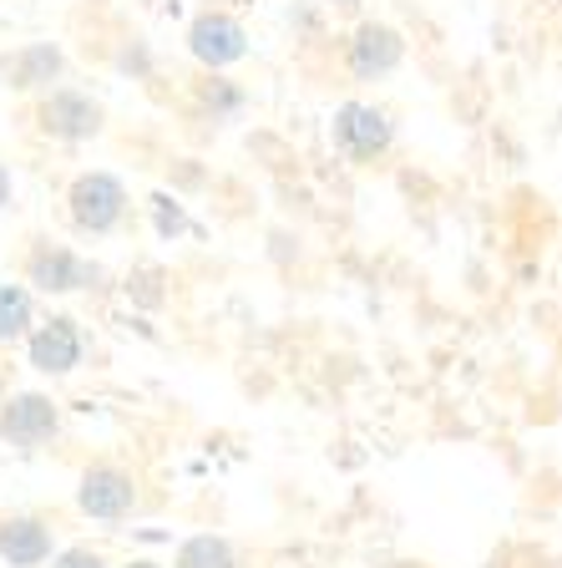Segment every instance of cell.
I'll return each mask as SVG.
<instances>
[{
	"label": "cell",
	"instance_id": "14",
	"mask_svg": "<svg viewBox=\"0 0 562 568\" xmlns=\"http://www.w3.org/2000/svg\"><path fill=\"white\" fill-rule=\"evenodd\" d=\"M51 568H106V564L92 554V548H67V554H61Z\"/></svg>",
	"mask_w": 562,
	"mask_h": 568
},
{
	"label": "cell",
	"instance_id": "8",
	"mask_svg": "<svg viewBox=\"0 0 562 568\" xmlns=\"http://www.w3.org/2000/svg\"><path fill=\"white\" fill-rule=\"evenodd\" d=\"M335 138H340V148L345 153H355V158H375L380 148L390 142V122L375 112V106H345L340 112V122H335Z\"/></svg>",
	"mask_w": 562,
	"mask_h": 568
},
{
	"label": "cell",
	"instance_id": "6",
	"mask_svg": "<svg viewBox=\"0 0 562 568\" xmlns=\"http://www.w3.org/2000/svg\"><path fill=\"white\" fill-rule=\"evenodd\" d=\"M41 128H47L51 138L82 142L102 128V112H96V102L82 97V92H51L47 106H41Z\"/></svg>",
	"mask_w": 562,
	"mask_h": 568
},
{
	"label": "cell",
	"instance_id": "4",
	"mask_svg": "<svg viewBox=\"0 0 562 568\" xmlns=\"http://www.w3.org/2000/svg\"><path fill=\"white\" fill-rule=\"evenodd\" d=\"M82 361V335H76V320L57 315L47 325L31 331V366L47 371V376H67L71 366Z\"/></svg>",
	"mask_w": 562,
	"mask_h": 568
},
{
	"label": "cell",
	"instance_id": "17",
	"mask_svg": "<svg viewBox=\"0 0 562 568\" xmlns=\"http://www.w3.org/2000/svg\"><path fill=\"white\" fill-rule=\"evenodd\" d=\"M0 390H6V386H0ZM0 402H6V396H0Z\"/></svg>",
	"mask_w": 562,
	"mask_h": 568
},
{
	"label": "cell",
	"instance_id": "10",
	"mask_svg": "<svg viewBox=\"0 0 562 568\" xmlns=\"http://www.w3.org/2000/svg\"><path fill=\"white\" fill-rule=\"evenodd\" d=\"M57 71H61V51L47 47V41H35V47H21L16 57H6L11 87H41V82H51Z\"/></svg>",
	"mask_w": 562,
	"mask_h": 568
},
{
	"label": "cell",
	"instance_id": "16",
	"mask_svg": "<svg viewBox=\"0 0 562 568\" xmlns=\"http://www.w3.org/2000/svg\"><path fill=\"white\" fill-rule=\"evenodd\" d=\"M127 568H157V564H127Z\"/></svg>",
	"mask_w": 562,
	"mask_h": 568
},
{
	"label": "cell",
	"instance_id": "7",
	"mask_svg": "<svg viewBox=\"0 0 562 568\" xmlns=\"http://www.w3.org/2000/svg\"><path fill=\"white\" fill-rule=\"evenodd\" d=\"M0 558L11 568H41L51 558V528L41 518H6L0 523Z\"/></svg>",
	"mask_w": 562,
	"mask_h": 568
},
{
	"label": "cell",
	"instance_id": "5",
	"mask_svg": "<svg viewBox=\"0 0 562 568\" xmlns=\"http://www.w3.org/2000/svg\"><path fill=\"white\" fill-rule=\"evenodd\" d=\"M92 280H96L92 264L76 260V254L61 244H41L31 254V284L47 290V295H67V290H82V284H92Z\"/></svg>",
	"mask_w": 562,
	"mask_h": 568
},
{
	"label": "cell",
	"instance_id": "12",
	"mask_svg": "<svg viewBox=\"0 0 562 568\" xmlns=\"http://www.w3.org/2000/svg\"><path fill=\"white\" fill-rule=\"evenodd\" d=\"M31 331V295L21 284H0V345L21 341Z\"/></svg>",
	"mask_w": 562,
	"mask_h": 568
},
{
	"label": "cell",
	"instance_id": "2",
	"mask_svg": "<svg viewBox=\"0 0 562 568\" xmlns=\"http://www.w3.org/2000/svg\"><path fill=\"white\" fill-rule=\"evenodd\" d=\"M0 437L11 442V447H41V442L57 437V406H51V396L21 390L11 402H0Z\"/></svg>",
	"mask_w": 562,
	"mask_h": 568
},
{
	"label": "cell",
	"instance_id": "3",
	"mask_svg": "<svg viewBox=\"0 0 562 568\" xmlns=\"http://www.w3.org/2000/svg\"><path fill=\"white\" fill-rule=\"evenodd\" d=\"M132 477L117 473V467H92V473L82 477V493H76V503H82L86 518H102V523H117L132 513Z\"/></svg>",
	"mask_w": 562,
	"mask_h": 568
},
{
	"label": "cell",
	"instance_id": "15",
	"mask_svg": "<svg viewBox=\"0 0 562 568\" xmlns=\"http://www.w3.org/2000/svg\"><path fill=\"white\" fill-rule=\"evenodd\" d=\"M11 203V173H6V163H0V209Z\"/></svg>",
	"mask_w": 562,
	"mask_h": 568
},
{
	"label": "cell",
	"instance_id": "1",
	"mask_svg": "<svg viewBox=\"0 0 562 568\" xmlns=\"http://www.w3.org/2000/svg\"><path fill=\"white\" fill-rule=\"evenodd\" d=\"M122 209H127V193L112 173H82L71 183V219L86 234H106L122 219Z\"/></svg>",
	"mask_w": 562,
	"mask_h": 568
},
{
	"label": "cell",
	"instance_id": "9",
	"mask_svg": "<svg viewBox=\"0 0 562 568\" xmlns=\"http://www.w3.org/2000/svg\"><path fill=\"white\" fill-rule=\"evenodd\" d=\"M193 51H198L203 61H234L244 57V31H238L228 16H203L198 26H193Z\"/></svg>",
	"mask_w": 562,
	"mask_h": 568
},
{
	"label": "cell",
	"instance_id": "11",
	"mask_svg": "<svg viewBox=\"0 0 562 568\" xmlns=\"http://www.w3.org/2000/svg\"><path fill=\"white\" fill-rule=\"evenodd\" d=\"M396 61H400L396 31H386V26H365V31L355 36V71H360V77H370V71H390Z\"/></svg>",
	"mask_w": 562,
	"mask_h": 568
},
{
	"label": "cell",
	"instance_id": "13",
	"mask_svg": "<svg viewBox=\"0 0 562 568\" xmlns=\"http://www.w3.org/2000/svg\"><path fill=\"white\" fill-rule=\"evenodd\" d=\"M177 568H234V554H228L223 538H193L177 554Z\"/></svg>",
	"mask_w": 562,
	"mask_h": 568
}]
</instances>
